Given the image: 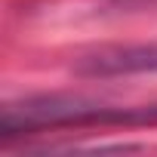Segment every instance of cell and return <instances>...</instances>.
I'll return each mask as SVG.
<instances>
[{
	"instance_id": "obj_1",
	"label": "cell",
	"mask_w": 157,
	"mask_h": 157,
	"mask_svg": "<svg viewBox=\"0 0 157 157\" xmlns=\"http://www.w3.org/2000/svg\"><path fill=\"white\" fill-rule=\"evenodd\" d=\"M145 123H157V102L136 108H108L83 99L43 96L28 99L22 105H6L0 117V132L13 136L46 126H145Z\"/></svg>"
},
{
	"instance_id": "obj_2",
	"label": "cell",
	"mask_w": 157,
	"mask_h": 157,
	"mask_svg": "<svg viewBox=\"0 0 157 157\" xmlns=\"http://www.w3.org/2000/svg\"><path fill=\"white\" fill-rule=\"evenodd\" d=\"M80 74L90 77H117V74H157V43L148 46H117L86 56Z\"/></svg>"
}]
</instances>
